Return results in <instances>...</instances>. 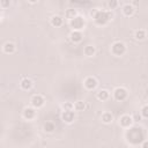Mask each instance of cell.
Returning <instances> with one entry per match:
<instances>
[{
  "label": "cell",
  "mask_w": 148,
  "mask_h": 148,
  "mask_svg": "<svg viewBox=\"0 0 148 148\" xmlns=\"http://www.w3.org/2000/svg\"><path fill=\"white\" fill-rule=\"evenodd\" d=\"M126 140L131 146H140L141 141L145 140L143 128L141 126H131L126 128Z\"/></svg>",
  "instance_id": "1"
},
{
  "label": "cell",
  "mask_w": 148,
  "mask_h": 148,
  "mask_svg": "<svg viewBox=\"0 0 148 148\" xmlns=\"http://www.w3.org/2000/svg\"><path fill=\"white\" fill-rule=\"evenodd\" d=\"M90 16L94 20V22L97 25H105L113 18V12L108 10H101V9H92L90 12Z\"/></svg>",
  "instance_id": "2"
},
{
  "label": "cell",
  "mask_w": 148,
  "mask_h": 148,
  "mask_svg": "<svg viewBox=\"0 0 148 148\" xmlns=\"http://www.w3.org/2000/svg\"><path fill=\"white\" fill-rule=\"evenodd\" d=\"M126 44L121 40H117V42H113L111 47H110V52L112 56L114 57H121L126 53Z\"/></svg>",
  "instance_id": "3"
},
{
  "label": "cell",
  "mask_w": 148,
  "mask_h": 148,
  "mask_svg": "<svg viewBox=\"0 0 148 148\" xmlns=\"http://www.w3.org/2000/svg\"><path fill=\"white\" fill-rule=\"evenodd\" d=\"M68 23H69V27L72 28V30H81L82 31L84 29V27H86V20H84V17L81 16V15H79V14L75 17H73L72 20H69Z\"/></svg>",
  "instance_id": "4"
},
{
  "label": "cell",
  "mask_w": 148,
  "mask_h": 148,
  "mask_svg": "<svg viewBox=\"0 0 148 148\" xmlns=\"http://www.w3.org/2000/svg\"><path fill=\"white\" fill-rule=\"evenodd\" d=\"M128 96V92H127V89L124 88V87H117L113 89L112 91V97L117 101V102H123L127 98Z\"/></svg>",
  "instance_id": "5"
},
{
  "label": "cell",
  "mask_w": 148,
  "mask_h": 148,
  "mask_svg": "<svg viewBox=\"0 0 148 148\" xmlns=\"http://www.w3.org/2000/svg\"><path fill=\"white\" fill-rule=\"evenodd\" d=\"M44 103H45V99H44V97H43L42 95H39V94H36V95H34V96L30 98V105H31L32 108H35L36 110L40 109V108L44 105Z\"/></svg>",
  "instance_id": "6"
},
{
  "label": "cell",
  "mask_w": 148,
  "mask_h": 148,
  "mask_svg": "<svg viewBox=\"0 0 148 148\" xmlns=\"http://www.w3.org/2000/svg\"><path fill=\"white\" fill-rule=\"evenodd\" d=\"M22 116H23V118L25 120H34L37 117V111L31 105L30 106H25L23 109V111H22Z\"/></svg>",
  "instance_id": "7"
},
{
  "label": "cell",
  "mask_w": 148,
  "mask_h": 148,
  "mask_svg": "<svg viewBox=\"0 0 148 148\" xmlns=\"http://www.w3.org/2000/svg\"><path fill=\"white\" fill-rule=\"evenodd\" d=\"M97 86H98V81L95 76H87L83 80V87L87 90H94V89H96Z\"/></svg>",
  "instance_id": "8"
},
{
  "label": "cell",
  "mask_w": 148,
  "mask_h": 148,
  "mask_svg": "<svg viewBox=\"0 0 148 148\" xmlns=\"http://www.w3.org/2000/svg\"><path fill=\"white\" fill-rule=\"evenodd\" d=\"M133 123H134V120H133L132 116H130V114H123L119 118V125L123 128H125V130L128 128V127H131L133 125Z\"/></svg>",
  "instance_id": "9"
},
{
  "label": "cell",
  "mask_w": 148,
  "mask_h": 148,
  "mask_svg": "<svg viewBox=\"0 0 148 148\" xmlns=\"http://www.w3.org/2000/svg\"><path fill=\"white\" fill-rule=\"evenodd\" d=\"M61 119L64 123L66 124H72L75 119V114H74V110H68V111H62L61 113Z\"/></svg>",
  "instance_id": "10"
},
{
  "label": "cell",
  "mask_w": 148,
  "mask_h": 148,
  "mask_svg": "<svg viewBox=\"0 0 148 148\" xmlns=\"http://www.w3.org/2000/svg\"><path fill=\"white\" fill-rule=\"evenodd\" d=\"M121 13H123V15L126 16V17L133 16V14L135 13V7H134L132 3H125V5L121 7Z\"/></svg>",
  "instance_id": "11"
},
{
  "label": "cell",
  "mask_w": 148,
  "mask_h": 148,
  "mask_svg": "<svg viewBox=\"0 0 148 148\" xmlns=\"http://www.w3.org/2000/svg\"><path fill=\"white\" fill-rule=\"evenodd\" d=\"M82 38H83V35H82V31L81 30H72L71 34H69V39L74 44L80 43L82 40Z\"/></svg>",
  "instance_id": "12"
},
{
  "label": "cell",
  "mask_w": 148,
  "mask_h": 148,
  "mask_svg": "<svg viewBox=\"0 0 148 148\" xmlns=\"http://www.w3.org/2000/svg\"><path fill=\"white\" fill-rule=\"evenodd\" d=\"M20 87H21L22 90L28 91V90H30L34 87V81L31 79H29V77H23L20 81Z\"/></svg>",
  "instance_id": "13"
},
{
  "label": "cell",
  "mask_w": 148,
  "mask_h": 148,
  "mask_svg": "<svg viewBox=\"0 0 148 148\" xmlns=\"http://www.w3.org/2000/svg\"><path fill=\"white\" fill-rule=\"evenodd\" d=\"M16 51V46L13 42H6L2 45V52L6 54H13Z\"/></svg>",
  "instance_id": "14"
},
{
  "label": "cell",
  "mask_w": 148,
  "mask_h": 148,
  "mask_svg": "<svg viewBox=\"0 0 148 148\" xmlns=\"http://www.w3.org/2000/svg\"><path fill=\"white\" fill-rule=\"evenodd\" d=\"M109 97H110V91L106 90V89H99V90L96 92V98H97L98 101L104 102V101H108Z\"/></svg>",
  "instance_id": "15"
},
{
  "label": "cell",
  "mask_w": 148,
  "mask_h": 148,
  "mask_svg": "<svg viewBox=\"0 0 148 148\" xmlns=\"http://www.w3.org/2000/svg\"><path fill=\"white\" fill-rule=\"evenodd\" d=\"M50 23H51L52 27L58 28V27H61V25H62L64 18H62L61 16H59V15H53V16L50 18Z\"/></svg>",
  "instance_id": "16"
},
{
  "label": "cell",
  "mask_w": 148,
  "mask_h": 148,
  "mask_svg": "<svg viewBox=\"0 0 148 148\" xmlns=\"http://www.w3.org/2000/svg\"><path fill=\"white\" fill-rule=\"evenodd\" d=\"M83 54L86 57H94L96 54V47L94 45H86L83 47Z\"/></svg>",
  "instance_id": "17"
},
{
  "label": "cell",
  "mask_w": 148,
  "mask_h": 148,
  "mask_svg": "<svg viewBox=\"0 0 148 148\" xmlns=\"http://www.w3.org/2000/svg\"><path fill=\"white\" fill-rule=\"evenodd\" d=\"M101 120H102V123H104V124H111L112 120H113V116H112L111 112L105 111V112L102 113V116H101Z\"/></svg>",
  "instance_id": "18"
},
{
  "label": "cell",
  "mask_w": 148,
  "mask_h": 148,
  "mask_svg": "<svg viewBox=\"0 0 148 148\" xmlns=\"http://www.w3.org/2000/svg\"><path fill=\"white\" fill-rule=\"evenodd\" d=\"M147 37V32L145 29H138L134 31V38L136 40H143Z\"/></svg>",
  "instance_id": "19"
},
{
  "label": "cell",
  "mask_w": 148,
  "mask_h": 148,
  "mask_svg": "<svg viewBox=\"0 0 148 148\" xmlns=\"http://www.w3.org/2000/svg\"><path fill=\"white\" fill-rule=\"evenodd\" d=\"M87 108V104L84 101H76L73 103V109L75 111H83Z\"/></svg>",
  "instance_id": "20"
},
{
  "label": "cell",
  "mask_w": 148,
  "mask_h": 148,
  "mask_svg": "<svg viewBox=\"0 0 148 148\" xmlns=\"http://www.w3.org/2000/svg\"><path fill=\"white\" fill-rule=\"evenodd\" d=\"M43 130H44V132H46V133H52V132L56 130V125H54L52 121H46V123H44V125H43Z\"/></svg>",
  "instance_id": "21"
},
{
  "label": "cell",
  "mask_w": 148,
  "mask_h": 148,
  "mask_svg": "<svg viewBox=\"0 0 148 148\" xmlns=\"http://www.w3.org/2000/svg\"><path fill=\"white\" fill-rule=\"evenodd\" d=\"M77 15V12H76V9H72V8H69V9H67L66 12H65V17L69 21V20H72L73 17H75Z\"/></svg>",
  "instance_id": "22"
},
{
  "label": "cell",
  "mask_w": 148,
  "mask_h": 148,
  "mask_svg": "<svg viewBox=\"0 0 148 148\" xmlns=\"http://www.w3.org/2000/svg\"><path fill=\"white\" fill-rule=\"evenodd\" d=\"M139 114L141 116V118H142V119H147V118H148V105H147V104L142 105V108H141V110H140V113H139Z\"/></svg>",
  "instance_id": "23"
},
{
  "label": "cell",
  "mask_w": 148,
  "mask_h": 148,
  "mask_svg": "<svg viewBox=\"0 0 148 148\" xmlns=\"http://www.w3.org/2000/svg\"><path fill=\"white\" fill-rule=\"evenodd\" d=\"M118 5H119L118 0H109V2H108V7H109L110 10L116 9V8L118 7Z\"/></svg>",
  "instance_id": "24"
},
{
  "label": "cell",
  "mask_w": 148,
  "mask_h": 148,
  "mask_svg": "<svg viewBox=\"0 0 148 148\" xmlns=\"http://www.w3.org/2000/svg\"><path fill=\"white\" fill-rule=\"evenodd\" d=\"M61 109H62V111L74 110V109H73V103H72V102H65V103L61 105Z\"/></svg>",
  "instance_id": "25"
},
{
  "label": "cell",
  "mask_w": 148,
  "mask_h": 148,
  "mask_svg": "<svg viewBox=\"0 0 148 148\" xmlns=\"http://www.w3.org/2000/svg\"><path fill=\"white\" fill-rule=\"evenodd\" d=\"M10 5V0H0V8H8Z\"/></svg>",
  "instance_id": "26"
},
{
  "label": "cell",
  "mask_w": 148,
  "mask_h": 148,
  "mask_svg": "<svg viewBox=\"0 0 148 148\" xmlns=\"http://www.w3.org/2000/svg\"><path fill=\"white\" fill-rule=\"evenodd\" d=\"M29 3H31V5H35V3H37L39 0H27Z\"/></svg>",
  "instance_id": "27"
},
{
  "label": "cell",
  "mask_w": 148,
  "mask_h": 148,
  "mask_svg": "<svg viewBox=\"0 0 148 148\" xmlns=\"http://www.w3.org/2000/svg\"><path fill=\"white\" fill-rule=\"evenodd\" d=\"M71 2L72 3H77V2H80V0H71Z\"/></svg>",
  "instance_id": "28"
},
{
  "label": "cell",
  "mask_w": 148,
  "mask_h": 148,
  "mask_svg": "<svg viewBox=\"0 0 148 148\" xmlns=\"http://www.w3.org/2000/svg\"><path fill=\"white\" fill-rule=\"evenodd\" d=\"M0 18H1V14H0Z\"/></svg>",
  "instance_id": "29"
}]
</instances>
